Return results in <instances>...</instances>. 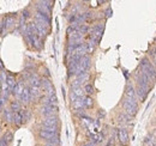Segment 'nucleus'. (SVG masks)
I'll return each instance as SVG.
<instances>
[{
	"label": "nucleus",
	"instance_id": "obj_1",
	"mask_svg": "<svg viewBox=\"0 0 156 146\" xmlns=\"http://www.w3.org/2000/svg\"><path fill=\"white\" fill-rule=\"evenodd\" d=\"M140 71L145 73L151 80H156V67L150 62L148 57H143L140 60Z\"/></svg>",
	"mask_w": 156,
	"mask_h": 146
},
{
	"label": "nucleus",
	"instance_id": "obj_2",
	"mask_svg": "<svg viewBox=\"0 0 156 146\" xmlns=\"http://www.w3.org/2000/svg\"><path fill=\"white\" fill-rule=\"evenodd\" d=\"M122 109L124 111L130 115V116H135L138 111V103L136 99H131V98H125L122 101Z\"/></svg>",
	"mask_w": 156,
	"mask_h": 146
},
{
	"label": "nucleus",
	"instance_id": "obj_3",
	"mask_svg": "<svg viewBox=\"0 0 156 146\" xmlns=\"http://www.w3.org/2000/svg\"><path fill=\"white\" fill-rule=\"evenodd\" d=\"M150 80H151V79H150L145 73L142 72V71H140V73H138V74L136 75V82H137L138 88L145 90L147 92L149 91V84H150Z\"/></svg>",
	"mask_w": 156,
	"mask_h": 146
},
{
	"label": "nucleus",
	"instance_id": "obj_4",
	"mask_svg": "<svg viewBox=\"0 0 156 146\" xmlns=\"http://www.w3.org/2000/svg\"><path fill=\"white\" fill-rule=\"evenodd\" d=\"M102 34H103V24L98 23L96 25H94L93 29L90 30V41H93L95 43H100Z\"/></svg>",
	"mask_w": 156,
	"mask_h": 146
},
{
	"label": "nucleus",
	"instance_id": "obj_5",
	"mask_svg": "<svg viewBox=\"0 0 156 146\" xmlns=\"http://www.w3.org/2000/svg\"><path fill=\"white\" fill-rule=\"evenodd\" d=\"M59 122H60V120H59L58 116L52 115V116L43 117L41 121V125H42V127H58Z\"/></svg>",
	"mask_w": 156,
	"mask_h": 146
},
{
	"label": "nucleus",
	"instance_id": "obj_6",
	"mask_svg": "<svg viewBox=\"0 0 156 146\" xmlns=\"http://www.w3.org/2000/svg\"><path fill=\"white\" fill-rule=\"evenodd\" d=\"M90 62H91L90 57H89L88 55H85V56H84V57L80 60V62L78 64L77 74H76V75H79V74H82V73L88 72V70L90 68Z\"/></svg>",
	"mask_w": 156,
	"mask_h": 146
},
{
	"label": "nucleus",
	"instance_id": "obj_7",
	"mask_svg": "<svg viewBox=\"0 0 156 146\" xmlns=\"http://www.w3.org/2000/svg\"><path fill=\"white\" fill-rule=\"evenodd\" d=\"M59 111L58 106H43L40 109V114L44 117L47 116H52V115H57V113Z\"/></svg>",
	"mask_w": 156,
	"mask_h": 146
},
{
	"label": "nucleus",
	"instance_id": "obj_8",
	"mask_svg": "<svg viewBox=\"0 0 156 146\" xmlns=\"http://www.w3.org/2000/svg\"><path fill=\"white\" fill-rule=\"evenodd\" d=\"M35 22H37V23H42V24H44L46 26H51V24H52V20H51V17H49V15H47V13H43V12H39V11H36L35 12Z\"/></svg>",
	"mask_w": 156,
	"mask_h": 146
},
{
	"label": "nucleus",
	"instance_id": "obj_9",
	"mask_svg": "<svg viewBox=\"0 0 156 146\" xmlns=\"http://www.w3.org/2000/svg\"><path fill=\"white\" fill-rule=\"evenodd\" d=\"M59 133H53V132H49L47 130L46 128H41L39 130V137L42 139V140H46V141H49L51 139H53L55 135H58Z\"/></svg>",
	"mask_w": 156,
	"mask_h": 146
},
{
	"label": "nucleus",
	"instance_id": "obj_10",
	"mask_svg": "<svg viewBox=\"0 0 156 146\" xmlns=\"http://www.w3.org/2000/svg\"><path fill=\"white\" fill-rule=\"evenodd\" d=\"M42 86L44 89V91L48 93V96H52V95H55V89L53 86V84L51 83L49 78H43L42 79Z\"/></svg>",
	"mask_w": 156,
	"mask_h": 146
},
{
	"label": "nucleus",
	"instance_id": "obj_11",
	"mask_svg": "<svg viewBox=\"0 0 156 146\" xmlns=\"http://www.w3.org/2000/svg\"><path fill=\"white\" fill-rule=\"evenodd\" d=\"M118 139L121 145H126L129 143V133L125 128H120L118 130Z\"/></svg>",
	"mask_w": 156,
	"mask_h": 146
},
{
	"label": "nucleus",
	"instance_id": "obj_12",
	"mask_svg": "<svg viewBox=\"0 0 156 146\" xmlns=\"http://www.w3.org/2000/svg\"><path fill=\"white\" fill-rule=\"evenodd\" d=\"M84 93H85V91H84L83 88H78V89L72 90V92L70 93V98H71L72 102H75V101L78 99V98H83V97H85Z\"/></svg>",
	"mask_w": 156,
	"mask_h": 146
},
{
	"label": "nucleus",
	"instance_id": "obj_13",
	"mask_svg": "<svg viewBox=\"0 0 156 146\" xmlns=\"http://www.w3.org/2000/svg\"><path fill=\"white\" fill-rule=\"evenodd\" d=\"M24 89H25V85H24V83H23V80L20 79V82H17V85H16V88L13 89V96H16L17 98H20V96H22V93L24 91Z\"/></svg>",
	"mask_w": 156,
	"mask_h": 146
},
{
	"label": "nucleus",
	"instance_id": "obj_14",
	"mask_svg": "<svg viewBox=\"0 0 156 146\" xmlns=\"http://www.w3.org/2000/svg\"><path fill=\"white\" fill-rule=\"evenodd\" d=\"M35 25H36V30H37V35L40 37H44L48 34V26H46L44 24L42 23H37L35 22Z\"/></svg>",
	"mask_w": 156,
	"mask_h": 146
},
{
	"label": "nucleus",
	"instance_id": "obj_15",
	"mask_svg": "<svg viewBox=\"0 0 156 146\" xmlns=\"http://www.w3.org/2000/svg\"><path fill=\"white\" fill-rule=\"evenodd\" d=\"M125 96H126V98L136 99V96H137L136 89H135L131 84H127V85H126V89H125Z\"/></svg>",
	"mask_w": 156,
	"mask_h": 146
},
{
	"label": "nucleus",
	"instance_id": "obj_16",
	"mask_svg": "<svg viewBox=\"0 0 156 146\" xmlns=\"http://www.w3.org/2000/svg\"><path fill=\"white\" fill-rule=\"evenodd\" d=\"M23 114H24V109H22L18 113H13V123L20 126L22 123H24V117H23Z\"/></svg>",
	"mask_w": 156,
	"mask_h": 146
},
{
	"label": "nucleus",
	"instance_id": "obj_17",
	"mask_svg": "<svg viewBox=\"0 0 156 146\" xmlns=\"http://www.w3.org/2000/svg\"><path fill=\"white\" fill-rule=\"evenodd\" d=\"M72 109L76 110V111H80V110L85 109V106H84V97H83V98H78L75 102H72Z\"/></svg>",
	"mask_w": 156,
	"mask_h": 146
},
{
	"label": "nucleus",
	"instance_id": "obj_18",
	"mask_svg": "<svg viewBox=\"0 0 156 146\" xmlns=\"http://www.w3.org/2000/svg\"><path fill=\"white\" fill-rule=\"evenodd\" d=\"M20 101H22L23 103H29V102L31 101V95H30V88L25 86L24 91H23L22 96H20Z\"/></svg>",
	"mask_w": 156,
	"mask_h": 146
},
{
	"label": "nucleus",
	"instance_id": "obj_19",
	"mask_svg": "<svg viewBox=\"0 0 156 146\" xmlns=\"http://www.w3.org/2000/svg\"><path fill=\"white\" fill-rule=\"evenodd\" d=\"M6 83H7V86L10 89V91L13 92V89L16 88L17 85V82H16V78L12 77V75H7V79H6Z\"/></svg>",
	"mask_w": 156,
	"mask_h": 146
},
{
	"label": "nucleus",
	"instance_id": "obj_20",
	"mask_svg": "<svg viewBox=\"0 0 156 146\" xmlns=\"http://www.w3.org/2000/svg\"><path fill=\"white\" fill-rule=\"evenodd\" d=\"M4 19V22H5V25H6V28H11V26H13L15 25V23H16V17L15 16H6Z\"/></svg>",
	"mask_w": 156,
	"mask_h": 146
},
{
	"label": "nucleus",
	"instance_id": "obj_21",
	"mask_svg": "<svg viewBox=\"0 0 156 146\" xmlns=\"http://www.w3.org/2000/svg\"><path fill=\"white\" fill-rule=\"evenodd\" d=\"M2 114L5 115V119L7 122H13V113L11 109H2Z\"/></svg>",
	"mask_w": 156,
	"mask_h": 146
},
{
	"label": "nucleus",
	"instance_id": "obj_22",
	"mask_svg": "<svg viewBox=\"0 0 156 146\" xmlns=\"http://www.w3.org/2000/svg\"><path fill=\"white\" fill-rule=\"evenodd\" d=\"M10 109L12 110V113H18L22 110L20 108V103L18 101H12L11 103H10Z\"/></svg>",
	"mask_w": 156,
	"mask_h": 146
},
{
	"label": "nucleus",
	"instance_id": "obj_23",
	"mask_svg": "<svg viewBox=\"0 0 156 146\" xmlns=\"http://www.w3.org/2000/svg\"><path fill=\"white\" fill-rule=\"evenodd\" d=\"M84 106H85V109H91L94 107V101L90 96H85L84 97Z\"/></svg>",
	"mask_w": 156,
	"mask_h": 146
},
{
	"label": "nucleus",
	"instance_id": "obj_24",
	"mask_svg": "<svg viewBox=\"0 0 156 146\" xmlns=\"http://www.w3.org/2000/svg\"><path fill=\"white\" fill-rule=\"evenodd\" d=\"M89 77H90V74H89L88 72H85V73H82V74L77 75V78H76V79H77L80 84H83V83H87V82H88Z\"/></svg>",
	"mask_w": 156,
	"mask_h": 146
},
{
	"label": "nucleus",
	"instance_id": "obj_25",
	"mask_svg": "<svg viewBox=\"0 0 156 146\" xmlns=\"http://www.w3.org/2000/svg\"><path fill=\"white\" fill-rule=\"evenodd\" d=\"M136 92H137L138 98H139L140 101H144L145 97L148 96V92L145 91V90H143V89H140V88H138V86H137V89H136Z\"/></svg>",
	"mask_w": 156,
	"mask_h": 146
},
{
	"label": "nucleus",
	"instance_id": "obj_26",
	"mask_svg": "<svg viewBox=\"0 0 156 146\" xmlns=\"http://www.w3.org/2000/svg\"><path fill=\"white\" fill-rule=\"evenodd\" d=\"M130 115H127L125 111H122V113H120V114H118L117 119L119 120V122H126V121H129L130 120Z\"/></svg>",
	"mask_w": 156,
	"mask_h": 146
},
{
	"label": "nucleus",
	"instance_id": "obj_27",
	"mask_svg": "<svg viewBox=\"0 0 156 146\" xmlns=\"http://www.w3.org/2000/svg\"><path fill=\"white\" fill-rule=\"evenodd\" d=\"M30 95H31V101L34 98H37L40 96V89L39 88H33L30 86Z\"/></svg>",
	"mask_w": 156,
	"mask_h": 146
},
{
	"label": "nucleus",
	"instance_id": "obj_28",
	"mask_svg": "<svg viewBox=\"0 0 156 146\" xmlns=\"http://www.w3.org/2000/svg\"><path fill=\"white\" fill-rule=\"evenodd\" d=\"M5 140H6V143L7 144H10V143H12V140H13V134H12V132L11 130H7L5 134H4V137H2Z\"/></svg>",
	"mask_w": 156,
	"mask_h": 146
},
{
	"label": "nucleus",
	"instance_id": "obj_29",
	"mask_svg": "<svg viewBox=\"0 0 156 146\" xmlns=\"http://www.w3.org/2000/svg\"><path fill=\"white\" fill-rule=\"evenodd\" d=\"M90 28H89V25H87V24H82L80 25V28H79V33L82 34V35H85V34H88V33H90Z\"/></svg>",
	"mask_w": 156,
	"mask_h": 146
},
{
	"label": "nucleus",
	"instance_id": "obj_30",
	"mask_svg": "<svg viewBox=\"0 0 156 146\" xmlns=\"http://www.w3.org/2000/svg\"><path fill=\"white\" fill-rule=\"evenodd\" d=\"M84 91H85V93H87L88 96L93 95V93H94V86H93V84H85Z\"/></svg>",
	"mask_w": 156,
	"mask_h": 146
},
{
	"label": "nucleus",
	"instance_id": "obj_31",
	"mask_svg": "<svg viewBox=\"0 0 156 146\" xmlns=\"http://www.w3.org/2000/svg\"><path fill=\"white\" fill-rule=\"evenodd\" d=\"M85 46H87V52H88V53H93V52H94V48H95V42L89 41L88 43H85Z\"/></svg>",
	"mask_w": 156,
	"mask_h": 146
},
{
	"label": "nucleus",
	"instance_id": "obj_32",
	"mask_svg": "<svg viewBox=\"0 0 156 146\" xmlns=\"http://www.w3.org/2000/svg\"><path fill=\"white\" fill-rule=\"evenodd\" d=\"M30 116H31V114H30V111L27 109H24V114H23V117H24V122H28L29 120H30Z\"/></svg>",
	"mask_w": 156,
	"mask_h": 146
},
{
	"label": "nucleus",
	"instance_id": "obj_33",
	"mask_svg": "<svg viewBox=\"0 0 156 146\" xmlns=\"http://www.w3.org/2000/svg\"><path fill=\"white\" fill-rule=\"evenodd\" d=\"M107 18H109V17H112V15H113V11H112V7H107L106 10H105V13H103Z\"/></svg>",
	"mask_w": 156,
	"mask_h": 146
},
{
	"label": "nucleus",
	"instance_id": "obj_34",
	"mask_svg": "<svg viewBox=\"0 0 156 146\" xmlns=\"http://www.w3.org/2000/svg\"><path fill=\"white\" fill-rule=\"evenodd\" d=\"M22 16H23L25 19H28L29 17H30V12H29L28 10H24V11H23V13H22Z\"/></svg>",
	"mask_w": 156,
	"mask_h": 146
},
{
	"label": "nucleus",
	"instance_id": "obj_35",
	"mask_svg": "<svg viewBox=\"0 0 156 146\" xmlns=\"http://www.w3.org/2000/svg\"><path fill=\"white\" fill-rule=\"evenodd\" d=\"M0 146H7V143L4 138H1V140H0Z\"/></svg>",
	"mask_w": 156,
	"mask_h": 146
},
{
	"label": "nucleus",
	"instance_id": "obj_36",
	"mask_svg": "<svg viewBox=\"0 0 156 146\" xmlns=\"http://www.w3.org/2000/svg\"><path fill=\"white\" fill-rule=\"evenodd\" d=\"M98 115H100V116H105V115H106V113H105V110H98Z\"/></svg>",
	"mask_w": 156,
	"mask_h": 146
},
{
	"label": "nucleus",
	"instance_id": "obj_37",
	"mask_svg": "<svg viewBox=\"0 0 156 146\" xmlns=\"http://www.w3.org/2000/svg\"><path fill=\"white\" fill-rule=\"evenodd\" d=\"M82 146H95V144L90 141V143H87V144H84V145H82Z\"/></svg>",
	"mask_w": 156,
	"mask_h": 146
},
{
	"label": "nucleus",
	"instance_id": "obj_38",
	"mask_svg": "<svg viewBox=\"0 0 156 146\" xmlns=\"http://www.w3.org/2000/svg\"><path fill=\"white\" fill-rule=\"evenodd\" d=\"M151 135L154 137V139H155V140H156V128H155V129H154V130H153V132H151Z\"/></svg>",
	"mask_w": 156,
	"mask_h": 146
},
{
	"label": "nucleus",
	"instance_id": "obj_39",
	"mask_svg": "<svg viewBox=\"0 0 156 146\" xmlns=\"http://www.w3.org/2000/svg\"><path fill=\"white\" fill-rule=\"evenodd\" d=\"M44 146H57V145H54V144H51V143H46V145Z\"/></svg>",
	"mask_w": 156,
	"mask_h": 146
},
{
	"label": "nucleus",
	"instance_id": "obj_40",
	"mask_svg": "<svg viewBox=\"0 0 156 146\" xmlns=\"http://www.w3.org/2000/svg\"><path fill=\"white\" fill-rule=\"evenodd\" d=\"M115 146H124V145H121V144H118V145H115Z\"/></svg>",
	"mask_w": 156,
	"mask_h": 146
},
{
	"label": "nucleus",
	"instance_id": "obj_41",
	"mask_svg": "<svg viewBox=\"0 0 156 146\" xmlns=\"http://www.w3.org/2000/svg\"><path fill=\"white\" fill-rule=\"evenodd\" d=\"M155 123H156V119H155Z\"/></svg>",
	"mask_w": 156,
	"mask_h": 146
}]
</instances>
